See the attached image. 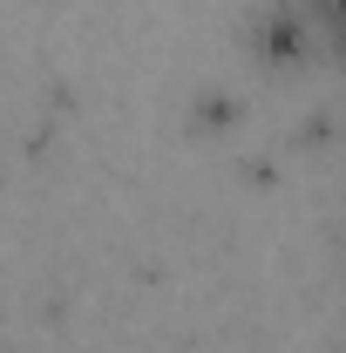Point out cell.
<instances>
[{
  "label": "cell",
  "mask_w": 346,
  "mask_h": 353,
  "mask_svg": "<svg viewBox=\"0 0 346 353\" xmlns=\"http://www.w3.org/2000/svg\"><path fill=\"white\" fill-rule=\"evenodd\" d=\"M252 54L265 68H299L312 54V34H305V14L299 7H265L258 28H252Z\"/></svg>",
  "instance_id": "cell-1"
},
{
  "label": "cell",
  "mask_w": 346,
  "mask_h": 353,
  "mask_svg": "<svg viewBox=\"0 0 346 353\" xmlns=\"http://www.w3.org/2000/svg\"><path fill=\"white\" fill-rule=\"evenodd\" d=\"M190 130L231 136V130H238V102H231V95H197V102H190Z\"/></svg>",
  "instance_id": "cell-2"
},
{
  "label": "cell",
  "mask_w": 346,
  "mask_h": 353,
  "mask_svg": "<svg viewBox=\"0 0 346 353\" xmlns=\"http://www.w3.org/2000/svg\"><path fill=\"white\" fill-rule=\"evenodd\" d=\"M319 143H333V116H305L299 123V150H319Z\"/></svg>",
  "instance_id": "cell-3"
},
{
  "label": "cell",
  "mask_w": 346,
  "mask_h": 353,
  "mask_svg": "<svg viewBox=\"0 0 346 353\" xmlns=\"http://www.w3.org/2000/svg\"><path fill=\"white\" fill-rule=\"evenodd\" d=\"M245 176H252V183H278V163H272V157H258V163H245Z\"/></svg>",
  "instance_id": "cell-4"
}]
</instances>
